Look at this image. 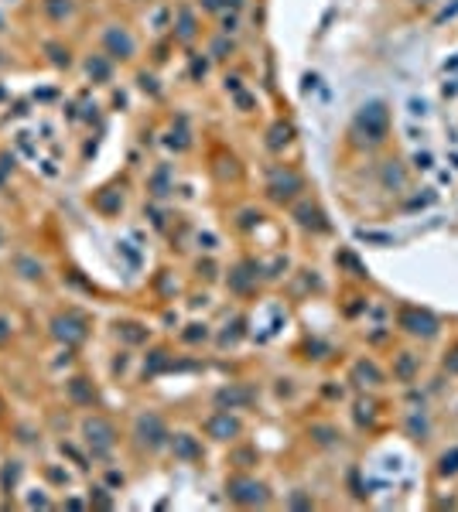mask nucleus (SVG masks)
Instances as JSON below:
<instances>
[{"instance_id": "nucleus-12", "label": "nucleus", "mask_w": 458, "mask_h": 512, "mask_svg": "<svg viewBox=\"0 0 458 512\" xmlns=\"http://www.w3.org/2000/svg\"><path fill=\"white\" fill-rule=\"evenodd\" d=\"M69 396H72V403H79V406H92V403H96V390H92V383L83 379V376H76V379L69 383Z\"/></svg>"}, {"instance_id": "nucleus-18", "label": "nucleus", "mask_w": 458, "mask_h": 512, "mask_svg": "<svg viewBox=\"0 0 458 512\" xmlns=\"http://www.w3.org/2000/svg\"><path fill=\"white\" fill-rule=\"evenodd\" d=\"M438 472H441V474H455L458 472V447H455V451H448V454H441Z\"/></svg>"}, {"instance_id": "nucleus-23", "label": "nucleus", "mask_w": 458, "mask_h": 512, "mask_svg": "<svg viewBox=\"0 0 458 512\" xmlns=\"http://www.w3.org/2000/svg\"><path fill=\"white\" fill-rule=\"evenodd\" d=\"M212 51H215V55L222 58L226 51H233V44H226V41H215V44H212Z\"/></svg>"}, {"instance_id": "nucleus-2", "label": "nucleus", "mask_w": 458, "mask_h": 512, "mask_svg": "<svg viewBox=\"0 0 458 512\" xmlns=\"http://www.w3.org/2000/svg\"><path fill=\"white\" fill-rule=\"evenodd\" d=\"M167 437H171V433H167L165 420H161L158 413H140V417H137V440H140L147 451L165 447Z\"/></svg>"}, {"instance_id": "nucleus-7", "label": "nucleus", "mask_w": 458, "mask_h": 512, "mask_svg": "<svg viewBox=\"0 0 458 512\" xmlns=\"http://www.w3.org/2000/svg\"><path fill=\"white\" fill-rule=\"evenodd\" d=\"M356 123L370 133V140H379V137H383V130H386V110H383L379 103H370V106H363V110H359Z\"/></svg>"}, {"instance_id": "nucleus-17", "label": "nucleus", "mask_w": 458, "mask_h": 512, "mask_svg": "<svg viewBox=\"0 0 458 512\" xmlns=\"http://www.w3.org/2000/svg\"><path fill=\"white\" fill-rule=\"evenodd\" d=\"M192 35H195V21H192V14H188V10H181V21H178V38L188 41Z\"/></svg>"}, {"instance_id": "nucleus-4", "label": "nucleus", "mask_w": 458, "mask_h": 512, "mask_svg": "<svg viewBox=\"0 0 458 512\" xmlns=\"http://www.w3.org/2000/svg\"><path fill=\"white\" fill-rule=\"evenodd\" d=\"M103 48H106L110 58H120V62L133 58V51H137V44H133V38H130V31L120 28V24H113V28L103 31Z\"/></svg>"}, {"instance_id": "nucleus-22", "label": "nucleus", "mask_w": 458, "mask_h": 512, "mask_svg": "<svg viewBox=\"0 0 458 512\" xmlns=\"http://www.w3.org/2000/svg\"><path fill=\"white\" fill-rule=\"evenodd\" d=\"M7 338H10V321H7V317H0V345H3Z\"/></svg>"}, {"instance_id": "nucleus-21", "label": "nucleus", "mask_w": 458, "mask_h": 512, "mask_svg": "<svg viewBox=\"0 0 458 512\" xmlns=\"http://www.w3.org/2000/svg\"><path fill=\"white\" fill-rule=\"evenodd\" d=\"M96 506H99V509H110V495H106V488H96Z\"/></svg>"}, {"instance_id": "nucleus-8", "label": "nucleus", "mask_w": 458, "mask_h": 512, "mask_svg": "<svg viewBox=\"0 0 458 512\" xmlns=\"http://www.w3.org/2000/svg\"><path fill=\"white\" fill-rule=\"evenodd\" d=\"M206 433L215 437V440H233V437L240 433V420L229 417V410H222V413H215V417L206 420Z\"/></svg>"}, {"instance_id": "nucleus-3", "label": "nucleus", "mask_w": 458, "mask_h": 512, "mask_svg": "<svg viewBox=\"0 0 458 512\" xmlns=\"http://www.w3.org/2000/svg\"><path fill=\"white\" fill-rule=\"evenodd\" d=\"M226 492H229V499L240 502V506H263V502H267V488H263L260 481H253V478H243V474L229 478Z\"/></svg>"}, {"instance_id": "nucleus-15", "label": "nucleus", "mask_w": 458, "mask_h": 512, "mask_svg": "<svg viewBox=\"0 0 458 512\" xmlns=\"http://www.w3.org/2000/svg\"><path fill=\"white\" fill-rule=\"evenodd\" d=\"M44 51L51 55V65H58V69H69V65H72V55H69V48H62V44L48 41V44H44Z\"/></svg>"}, {"instance_id": "nucleus-16", "label": "nucleus", "mask_w": 458, "mask_h": 512, "mask_svg": "<svg viewBox=\"0 0 458 512\" xmlns=\"http://www.w3.org/2000/svg\"><path fill=\"white\" fill-rule=\"evenodd\" d=\"M250 396H253L250 390H222V393L215 396V403H219V406H229V410H233L236 403H247Z\"/></svg>"}, {"instance_id": "nucleus-9", "label": "nucleus", "mask_w": 458, "mask_h": 512, "mask_svg": "<svg viewBox=\"0 0 458 512\" xmlns=\"http://www.w3.org/2000/svg\"><path fill=\"white\" fill-rule=\"evenodd\" d=\"M270 198H277V201H288L294 192H301V178L294 174V171H277V178L270 181Z\"/></svg>"}, {"instance_id": "nucleus-20", "label": "nucleus", "mask_w": 458, "mask_h": 512, "mask_svg": "<svg viewBox=\"0 0 458 512\" xmlns=\"http://www.w3.org/2000/svg\"><path fill=\"white\" fill-rule=\"evenodd\" d=\"M397 372H400V379H411V372H414V358H404Z\"/></svg>"}, {"instance_id": "nucleus-6", "label": "nucleus", "mask_w": 458, "mask_h": 512, "mask_svg": "<svg viewBox=\"0 0 458 512\" xmlns=\"http://www.w3.org/2000/svg\"><path fill=\"white\" fill-rule=\"evenodd\" d=\"M400 328L411 331V335H424V338H434L438 335V321L427 315V311H417V308H404L400 311Z\"/></svg>"}, {"instance_id": "nucleus-24", "label": "nucleus", "mask_w": 458, "mask_h": 512, "mask_svg": "<svg viewBox=\"0 0 458 512\" xmlns=\"http://www.w3.org/2000/svg\"><path fill=\"white\" fill-rule=\"evenodd\" d=\"M445 365H448V372H458V349L452 352V358H445Z\"/></svg>"}, {"instance_id": "nucleus-13", "label": "nucleus", "mask_w": 458, "mask_h": 512, "mask_svg": "<svg viewBox=\"0 0 458 512\" xmlns=\"http://www.w3.org/2000/svg\"><path fill=\"white\" fill-rule=\"evenodd\" d=\"M14 270L24 276V280H42L44 276V267L35 256H14Z\"/></svg>"}, {"instance_id": "nucleus-10", "label": "nucleus", "mask_w": 458, "mask_h": 512, "mask_svg": "<svg viewBox=\"0 0 458 512\" xmlns=\"http://www.w3.org/2000/svg\"><path fill=\"white\" fill-rule=\"evenodd\" d=\"M171 447H174V458H181V461H195V458H202V447L195 444L192 433H178V437L171 440Z\"/></svg>"}, {"instance_id": "nucleus-14", "label": "nucleus", "mask_w": 458, "mask_h": 512, "mask_svg": "<svg viewBox=\"0 0 458 512\" xmlns=\"http://www.w3.org/2000/svg\"><path fill=\"white\" fill-rule=\"evenodd\" d=\"M42 7L51 21H65V17H72V10H76L72 0H42Z\"/></svg>"}, {"instance_id": "nucleus-1", "label": "nucleus", "mask_w": 458, "mask_h": 512, "mask_svg": "<svg viewBox=\"0 0 458 512\" xmlns=\"http://www.w3.org/2000/svg\"><path fill=\"white\" fill-rule=\"evenodd\" d=\"M83 440L85 447L92 451V458H106L117 444V431L106 417H85L83 420Z\"/></svg>"}, {"instance_id": "nucleus-11", "label": "nucleus", "mask_w": 458, "mask_h": 512, "mask_svg": "<svg viewBox=\"0 0 458 512\" xmlns=\"http://www.w3.org/2000/svg\"><path fill=\"white\" fill-rule=\"evenodd\" d=\"M110 72H113L110 55H89V58H85V76H89L92 82H106L110 79Z\"/></svg>"}, {"instance_id": "nucleus-19", "label": "nucleus", "mask_w": 458, "mask_h": 512, "mask_svg": "<svg viewBox=\"0 0 458 512\" xmlns=\"http://www.w3.org/2000/svg\"><path fill=\"white\" fill-rule=\"evenodd\" d=\"M17 474H21V465L17 461H7V468H3V488H14Z\"/></svg>"}, {"instance_id": "nucleus-5", "label": "nucleus", "mask_w": 458, "mask_h": 512, "mask_svg": "<svg viewBox=\"0 0 458 512\" xmlns=\"http://www.w3.org/2000/svg\"><path fill=\"white\" fill-rule=\"evenodd\" d=\"M51 335L58 338V342H65V345H79L85 338V321L76 315H58L51 317Z\"/></svg>"}, {"instance_id": "nucleus-25", "label": "nucleus", "mask_w": 458, "mask_h": 512, "mask_svg": "<svg viewBox=\"0 0 458 512\" xmlns=\"http://www.w3.org/2000/svg\"><path fill=\"white\" fill-rule=\"evenodd\" d=\"M0 242H3V236H0Z\"/></svg>"}]
</instances>
